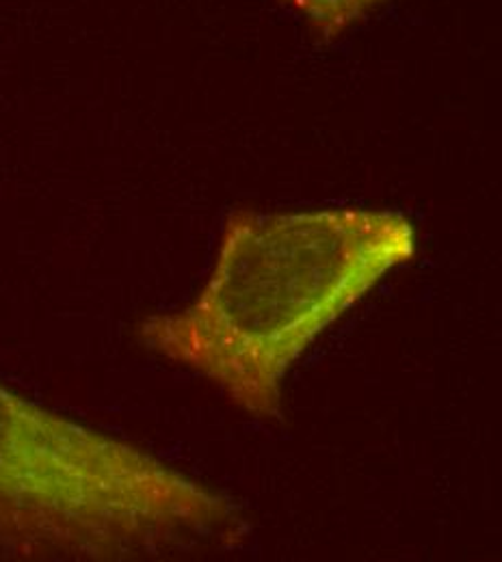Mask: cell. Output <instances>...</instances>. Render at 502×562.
<instances>
[{
  "label": "cell",
  "mask_w": 502,
  "mask_h": 562,
  "mask_svg": "<svg viewBox=\"0 0 502 562\" xmlns=\"http://www.w3.org/2000/svg\"><path fill=\"white\" fill-rule=\"evenodd\" d=\"M414 256L416 227L401 212L236 209L198 296L145 318L140 340L209 379L252 418L278 420L288 370Z\"/></svg>",
  "instance_id": "6da1fadb"
},
{
  "label": "cell",
  "mask_w": 502,
  "mask_h": 562,
  "mask_svg": "<svg viewBox=\"0 0 502 562\" xmlns=\"http://www.w3.org/2000/svg\"><path fill=\"white\" fill-rule=\"evenodd\" d=\"M247 532L227 495L0 383V557L129 561L234 550Z\"/></svg>",
  "instance_id": "7a4b0ae2"
},
{
  "label": "cell",
  "mask_w": 502,
  "mask_h": 562,
  "mask_svg": "<svg viewBox=\"0 0 502 562\" xmlns=\"http://www.w3.org/2000/svg\"><path fill=\"white\" fill-rule=\"evenodd\" d=\"M325 42L354 26L381 0H282Z\"/></svg>",
  "instance_id": "3957f363"
}]
</instances>
